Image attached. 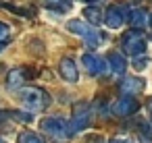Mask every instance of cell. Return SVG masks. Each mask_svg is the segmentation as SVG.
Instances as JSON below:
<instances>
[{"instance_id": "9", "label": "cell", "mask_w": 152, "mask_h": 143, "mask_svg": "<svg viewBox=\"0 0 152 143\" xmlns=\"http://www.w3.org/2000/svg\"><path fill=\"white\" fill-rule=\"evenodd\" d=\"M58 73H61V77H63L65 81H69V83H77V79H79L77 66H75V62H73L71 58H63V60H61Z\"/></svg>"}, {"instance_id": "16", "label": "cell", "mask_w": 152, "mask_h": 143, "mask_svg": "<svg viewBox=\"0 0 152 143\" xmlns=\"http://www.w3.org/2000/svg\"><path fill=\"white\" fill-rule=\"evenodd\" d=\"M104 40H106V38H104V35H102L96 27H94V29H92V31L83 38L86 46H90V48H98V46H102V44H104Z\"/></svg>"}, {"instance_id": "14", "label": "cell", "mask_w": 152, "mask_h": 143, "mask_svg": "<svg viewBox=\"0 0 152 143\" xmlns=\"http://www.w3.org/2000/svg\"><path fill=\"white\" fill-rule=\"evenodd\" d=\"M127 23H131L133 27H144L148 23V13L144 9H135V11H129V19Z\"/></svg>"}, {"instance_id": "22", "label": "cell", "mask_w": 152, "mask_h": 143, "mask_svg": "<svg viewBox=\"0 0 152 143\" xmlns=\"http://www.w3.org/2000/svg\"><path fill=\"white\" fill-rule=\"evenodd\" d=\"M86 2H90V4H94V2H102V0H86Z\"/></svg>"}, {"instance_id": "17", "label": "cell", "mask_w": 152, "mask_h": 143, "mask_svg": "<svg viewBox=\"0 0 152 143\" xmlns=\"http://www.w3.org/2000/svg\"><path fill=\"white\" fill-rule=\"evenodd\" d=\"M17 143H44V139L34 131H23L17 139Z\"/></svg>"}, {"instance_id": "6", "label": "cell", "mask_w": 152, "mask_h": 143, "mask_svg": "<svg viewBox=\"0 0 152 143\" xmlns=\"http://www.w3.org/2000/svg\"><path fill=\"white\" fill-rule=\"evenodd\" d=\"M81 62H83L86 71H88L92 77L110 73L108 62H106V58H102V56H96V54H83V56H81Z\"/></svg>"}, {"instance_id": "23", "label": "cell", "mask_w": 152, "mask_h": 143, "mask_svg": "<svg viewBox=\"0 0 152 143\" xmlns=\"http://www.w3.org/2000/svg\"><path fill=\"white\" fill-rule=\"evenodd\" d=\"M0 143H7V141H4V139H2V137H0Z\"/></svg>"}, {"instance_id": "3", "label": "cell", "mask_w": 152, "mask_h": 143, "mask_svg": "<svg viewBox=\"0 0 152 143\" xmlns=\"http://www.w3.org/2000/svg\"><path fill=\"white\" fill-rule=\"evenodd\" d=\"M129 4H121V2H117V4H113V6H108L104 13H102V21H104V25L106 27H110V29H119L123 23H127V19H129Z\"/></svg>"}, {"instance_id": "24", "label": "cell", "mask_w": 152, "mask_h": 143, "mask_svg": "<svg viewBox=\"0 0 152 143\" xmlns=\"http://www.w3.org/2000/svg\"><path fill=\"white\" fill-rule=\"evenodd\" d=\"M146 2H152V0H146Z\"/></svg>"}, {"instance_id": "10", "label": "cell", "mask_w": 152, "mask_h": 143, "mask_svg": "<svg viewBox=\"0 0 152 143\" xmlns=\"http://www.w3.org/2000/svg\"><path fill=\"white\" fill-rule=\"evenodd\" d=\"M144 79H140V77H125L123 81H121V91L125 93V95H133V93H140L142 89H144Z\"/></svg>"}, {"instance_id": "18", "label": "cell", "mask_w": 152, "mask_h": 143, "mask_svg": "<svg viewBox=\"0 0 152 143\" xmlns=\"http://www.w3.org/2000/svg\"><path fill=\"white\" fill-rule=\"evenodd\" d=\"M86 17L90 19V25H92V27H94V25H98V23H102V11H100V9H96V6L86 9Z\"/></svg>"}, {"instance_id": "13", "label": "cell", "mask_w": 152, "mask_h": 143, "mask_svg": "<svg viewBox=\"0 0 152 143\" xmlns=\"http://www.w3.org/2000/svg\"><path fill=\"white\" fill-rule=\"evenodd\" d=\"M67 29L71 31V33H75V35H81V38H86L94 27L90 25V23H86V21H81V19H73V21H69L67 23Z\"/></svg>"}, {"instance_id": "21", "label": "cell", "mask_w": 152, "mask_h": 143, "mask_svg": "<svg viewBox=\"0 0 152 143\" xmlns=\"http://www.w3.org/2000/svg\"><path fill=\"white\" fill-rule=\"evenodd\" d=\"M108 143H133V141L127 139V137H117V139H110Z\"/></svg>"}, {"instance_id": "25", "label": "cell", "mask_w": 152, "mask_h": 143, "mask_svg": "<svg viewBox=\"0 0 152 143\" xmlns=\"http://www.w3.org/2000/svg\"><path fill=\"white\" fill-rule=\"evenodd\" d=\"M150 21H152V17H150Z\"/></svg>"}, {"instance_id": "7", "label": "cell", "mask_w": 152, "mask_h": 143, "mask_svg": "<svg viewBox=\"0 0 152 143\" xmlns=\"http://www.w3.org/2000/svg\"><path fill=\"white\" fill-rule=\"evenodd\" d=\"M31 120V114H25V112H13V110H0V131H13V126L17 122H27Z\"/></svg>"}, {"instance_id": "11", "label": "cell", "mask_w": 152, "mask_h": 143, "mask_svg": "<svg viewBox=\"0 0 152 143\" xmlns=\"http://www.w3.org/2000/svg\"><path fill=\"white\" fill-rule=\"evenodd\" d=\"M106 62H108L110 73H115V75H123L125 69H127V62H125L123 54H119V52H110L108 58H106Z\"/></svg>"}, {"instance_id": "1", "label": "cell", "mask_w": 152, "mask_h": 143, "mask_svg": "<svg viewBox=\"0 0 152 143\" xmlns=\"http://www.w3.org/2000/svg\"><path fill=\"white\" fill-rule=\"evenodd\" d=\"M19 102L29 112H40L50 104V95L40 87H23L19 91Z\"/></svg>"}, {"instance_id": "2", "label": "cell", "mask_w": 152, "mask_h": 143, "mask_svg": "<svg viewBox=\"0 0 152 143\" xmlns=\"http://www.w3.org/2000/svg\"><path fill=\"white\" fill-rule=\"evenodd\" d=\"M40 126H42V131H44L48 137H52V139H56V141H65V139L71 135L69 122H67L65 118H61V116H48V118H44V120L40 122Z\"/></svg>"}, {"instance_id": "8", "label": "cell", "mask_w": 152, "mask_h": 143, "mask_svg": "<svg viewBox=\"0 0 152 143\" xmlns=\"http://www.w3.org/2000/svg\"><path fill=\"white\" fill-rule=\"evenodd\" d=\"M137 110H140V104H137V100H133L131 95H123V98L117 100L115 106H113V112L119 114V116H131V114H135Z\"/></svg>"}, {"instance_id": "5", "label": "cell", "mask_w": 152, "mask_h": 143, "mask_svg": "<svg viewBox=\"0 0 152 143\" xmlns=\"http://www.w3.org/2000/svg\"><path fill=\"white\" fill-rule=\"evenodd\" d=\"M123 50H125L129 56H140V54H144V50H146V38H144V33L137 31V29L127 31V33L123 35Z\"/></svg>"}, {"instance_id": "20", "label": "cell", "mask_w": 152, "mask_h": 143, "mask_svg": "<svg viewBox=\"0 0 152 143\" xmlns=\"http://www.w3.org/2000/svg\"><path fill=\"white\" fill-rule=\"evenodd\" d=\"M146 64H148V60H146V58H142V60H140V58H135V60H133V66H135L137 71H144V69H146Z\"/></svg>"}, {"instance_id": "15", "label": "cell", "mask_w": 152, "mask_h": 143, "mask_svg": "<svg viewBox=\"0 0 152 143\" xmlns=\"http://www.w3.org/2000/svg\"><path fill=\"white\" fill-rule=\"evenodd\" d=\"M46 9H52L56 13H69L71 11V2L69 0H42Z\"/></svg>"}, {"instance_id": "12", "label": "cell", "mask_w": 152, "mask_h": 143, "mask_svg": "<svg viewBox=\"0 0 152 143\" xmlns=\"http://www.w3.org/2000/svg\"><path fill=\"white\" fill-rule=\"evenodd\" d=\"M27 77H29V75H25V69H15V71H11L9 77H7L9 89H13V91H15V89H21Z\"/></svg>"}, {"instance_id": "19", "label": "cell", "mask_w": 152, "mask_h": 143, "mask_svg": "<svg viewBox=\"0 0 152 143\" xmlns=\"http://www.w3.org/2000/svg\"><path fill=\"white\" fill-rule=\"evenodd\" d=\"M9 35H11V29H9V25L0 21V48H2V46L9 42Z\"/></svg>"}, {"instance_id": "4", "label": "cell", "mask_w": 152, "mask_h": 143, "mask_svg": "<svg viewBox=\"0 0 152 143\" xmlns=\"http://www.w3.org/2000/svg\"><path fill=\"white\" fill-rule=\"evenodd\" d=\"M92 124V106L86 102L75 104L73 108V116H71V131H83Z\"/></svg>"}]
</instances>
